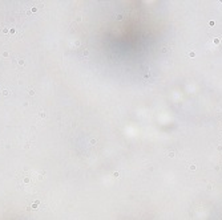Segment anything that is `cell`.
Here are the masks:
<instances>
[{
	"instance_id": "1",
	"label": "cell",
	"mask_w": 222,
	"mask_h": 220,
	"mask_svg": "<svg viewBox=\"0 0 222 220\" xmlns=\"http://www.w3.org/2000/svg\"><path fill=\"white\" fill-rule=\"evenodd\" d=\"M169 157H170V158H174V153L170 151V153H169Z\"/></svg>"
},
{
	"instance_id": "2",
	"label": "cell",
	"mask_w": 222,
	"mask_h": 220,
	"mask_svg": "<svg viewBox=\"0 0 222 220\" xmlns=\"http://www.w3.org/2000/svg\"><path fill=\"white\" fill-rule=\"evenodd\" d=\"M219 127H221V129H222V125H221V126H219Z\"/></svg>"
}]
</instances>
